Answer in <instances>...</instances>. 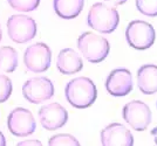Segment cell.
<instances>
[{
  "label": "cell",
  "instance_id": "25",
  "mask_svg": "<svg viewBox=\"0 0 157 146\" xmlns=\"http://www.w3.org/2000/svg\"><path fill=\"white\" fill-rule=\"evenodd\" d=\"M1 38H2V32H1V27H0V41H1Z\"/></svg>",
  "mask_w": 157,
  "mask_h": 146
},
{
  "label": "cell",
  "instance_id": "4",
  "mask_svg": "<svg viewBox=\"0 0 157 146\" xmlns=\"http://www.w3.org/2000/svg\"><path fill=\"white\" fill-rule=\"evenodd\" d=\"M128 45L137 50L149 49L156 39V32L149 22L143 20L130 21L125 29Z\"/></svg>",
  "mask_w": 157,
  "mask_h": 146
},
{
  "label": "cell",
  "instance_id": "9",
  "mask_svg": "<svg viewBox=\"0 0 157 146\" xmlns=\"http://www.w3.org/2000/svg\"><path fill=\"white\" fill-rule=\"evenodd\" d=\"M22 95L28 102L40 104L54 96V86L47 77H34L22 86Z\"/></svg>",
  "mask_w": 157,
  "mask_h": 146
},
{
  "label": "cell",
  "instance_id": "6",
  "mask_svg": "<svg viewBox=\"0 0 157 146\" xmlns=\"http://www.w3.org/2000/svg\"><path fill=\"white\" fill-rule=\"evenodd\" d=\"M122 117L135 131H144L151 123V110L142 100H131L123 106Z\"/></svg>",
  "mask_w": 157,
  "mask_h": 146
},
{
  "label": "cell",
  "instance_id": "22",
  "mask_svg": "<svg viewBox=\"0 0 157 146\" xmlns=\"http://www.w3.org/2000/svg\"><path fill=\"white\" fill-rule=\"evenodd\" d=\"M105 1L109 2V4L114 5V6H118V5H123V4H125L127 0H105Z\"/></svg>",
  "mask_w": 157,
  "mask_h": 146
},
{
  "label": "cell",
  "instance_id": "3",
  "mask_svg": "<svg viewBox=\"0 0 157 146\" xmlns=\"http://www.w3.org/2000/svg\"><path fill=\"white\" fill-rule=\"evenodd\" d=\"M78 48L88 62L100 63L107 59L110 45L103 36L92 32H86L78 39Z\"/></svg>",
  "mask_w": 157,
  "mask_h": 146
},
{
  "label": "cell",
  "instance_id": "13",
  "mask_svg": "<svg viewBox=\"0 0 157 146\" xmlns=\"http://www.w3.org/2000/svg\"><path fill=\"white\" fill-rule=\"evenodd\" d=\"M56 68L61 74L63 75H73L82 70L83 62L74 49L72 48H65L60 50L56 60Z\"/></svg>",
  "mask_w": 157,
  "mask_h": 146
},
{
  "label": "cell",
  "instance_id": "2",
  "mask_svg": "<svg viewBox=\"0 0 157 146\" xmlns=\"http://www.w3.org/2000/svg\"><path fill=\"white\" fill-rule=\"evenodd\" d=\"M120 15L116 8L102 2L94 4L87 15V25L100 33L110 34L118 26Z\"/></svg>",
  "mask_w": 157,
  "mask_h": 146
},
{
  "label": "cell",
  "instance_id": "8",
  "mask_svg": "<svg viewBox=\"0 0 157 146\" xmlns=\"http://www.w3.org/2000/svg\"><path fill=\"white\" fill-rule=\"evenodd\" d=\"M7 127L15 137H27L34 133L36 123L29 110L25 108H17L7 117Z\"/></svg>",
  "mask_w": 157,
  "mask_h": 146
},
{
  "label": "cell",
  "instance_id": "18",
  "mask_svg": "<svg viewBox=\"0 0 157 146\" xmlns=\"http://www.w3.org/2000/svg\"><path fill=\"white\" fill-rule=\"evenodd\" d=\"M138 12L147 16H157V0H136Z\"/></svg>",
  "mask_w": 157,
  "mask_h": 146
},
{
  "label": "cell",
  "instance_id": "19",
  "mask_svg": "<svg viewBox=\"0 0 157 146\" xmlns=\"http://www.w3.org/2000/svg\"><path fill=\"white\" fill-rule=\"evenodd\" d=\"M48 145L49 146H60V145H72V146H78L80 143L78 140L73 137L72 134H56L52 137L51 139L48 140Z\"/></svg>",
  "mask_w": 157,
  "mask_h": 146
},
{
  "label": "cell",
  "instance_id": "12",
  "mask_svg": "<svg viewBox=\"0 0 157 146\" xmlns=\"http://www.w3.org/2000/svg\"><path fill=\"white\" fill-rule=\"evenodd\" d=\"M101 143L103 146H132L134 137L124 125L120 123H111L101 131Z\"/></svg>",
  "mask_w": 157,
  "mask_h": 146
},
{
  "label": "cell",
  "instance_id": "10",
  "mask_svg": "<svg viewBox=\"0 0 157 146\" xmlns=\"http://www.w3.org/2000/svg\"><path fill=\"white\" fill-rule=\"evenodd\" d=\"M105 90L114 97L127 96L132 90V76L125 68L114 69L105 82Z\"/></svg>",
  "mask_w": 157,
  "mask_h": 146
},
{
  "label": "cell",
  "instance_id": "14",
  "mask_svg": "<svg viewBox=\"0 0 157 146\" xmlns=\"http://www.w3.org/2000/svg\"><path fill=\"white\" fill-rule=\"evenodd\" d=\"M137 86L144 95L157 93V66L144 64L138 69Z\"/></svg>",
  "mask_w": 157,
  "mask_h": 146
},
{
  "label": "cell",
  "instance_id": "11",
  "mask_svg": "<svg viewBox=\"0 0 157 146\" xmlns=\"http://www.w3.org/2000/svg\"><path fill=\"white\" fill-rule=\"evenodd\" d=\"M39 119L44 129L54 131L67 123L68 112L59 103H51L41 106L39 110Z\"/></svg>",
  "mask_w": 157,
  "mask_h": 146
},
{
  "label": "cell",
  "instance_id": "21",
  "mask_svg": "<svg viewBox=\"0 0 157 146\" xmlns=\"http://www.w3.org/2000/svg\"><path fill=\"white\" fill-rule=\"evenodd\" d=\"M26 145H42L41 144V141H39V140H25V141H21V143H19L18 144V146H26Z\"/></svg>",
  "mask_w": 157,
  "mask_h": 146
},
{
  "label": "cell",
  "instance_id": "20",
  "mask_svg": "<svg viewBox=\"0 0 157 146\" xmlns=\"http://www.w3.org/2000/svg\"><path fill=\"white\" fill-rule=\"evenodd\" d=\"M12 90H13L12 81L7 76L0 74V103L6 102L11 97Z\"/></svg>",
  "mask_w": 157,
  "mask_h": 146
},
{
  "label": "cell",
  "instance_id": "5",
  "mask_svg": "<svg viewBox=\"0 0 157 146\" xmlns=\"http://www.w3.org/2000/svg\"><path fill=\"white\" fill-rule=\"evenodd\" d=\"M36 22L28 15L17 14L7 20V31L10 39L17 43H26L36 35Z\"/></svg>",
  "mask_w": 157,
  "mask_h": 146
},
{
  "label": "cell",
  "instance_id": "16",
  "mask_svg": "<svg viewBox=\"0 0 157 146\" xmlns=\"http://www.w3.org/2000/svg\"><path fill=\"white\" fill-rule=\"evenodd\" d=\"M18 67V53L13 47L0 48V70L13 73Z\"/></svg>",
  "mask_w": 157,
  "mask_h": 146
},
{
  "label": "cell",
  "instance_id": "24",
  "mask_svg": "<svg viewBox=\"0 0 157 146\" xmlns=\"http://www.w3.org/2000/svg\"><path fill=\"white\" fill-rule=\"evenodd\" d=\"M151 134H152V137H154V139H155V144L157 145V126L155 129L151 130Z\"/></svg>",
  "mask_w": 157,
  "mask_h": 146
},
{
  "label": "cell",
  "instance_id": "23",
  "mask_svg": "<svg viewBox=\"0 0 157 146\" xmlns=\"http://www.w3.org/2000/svg\"><path fill=\"white\" fill-rule=\"evenodd\" d=\"M5 145H6V139H5L2 132L0 131V146H5Z\"/></svg>",
  "mask_w": 157,
  "mask_h": 146
},
{
  "label": "cell",
  "instance_id": "17",
  "mask_svg": "<svg viewBox=\"0 0 157 146\" xmlns=\"http://www.w3.org/2000/svg\"><path fill=\"white\" fill-rule=\"evenodd\" d=\"M10 6L19 12H32L36 9L40 0H7Z\"/></svg>",
  "mask_w": 157,
  "mask_h": 146
},
{
  "label": "cell",
  "instance_id": "15",
  "mask_svg": "<svg viewBox=\"0 0 157 146\" xmlns=\"http://www.w3.org/2000/svg\"><path fill=\"white\" fill-rule=\"evenodd\" d=\"M85 0H53L55 13L62 19H74L82 12Z\"/></svg>",
  "mask_w": 157,
  "mask_h": 146
},
{
  "label": "cell",
  "instance_id": "26",
  "mask_svg": "<svg viewBox=\"0 0 157 146\" xmlns=\"http://www.w3.org/2000/svg\"><path fill=\"white\" fill-rule=\"evenodd\" d=\"M156 106H157V103H156Z\"/></svg>",
  "mask_w": 157,
  "mask_h": 146
},
{
  "label": "cell",
  "instance_id": "7",
  "mask_svg": "<svg viewBox=\"0 0 157 146\" xmlns=\"http://www.w3.org/2000/svg\"><path fill=\"white\" fill-rule=\"evenodd\" d=\"M25 66L29 71L44 73L51 67L52 52L51 48L44 42H38L29 46L24 55Z\"/></svg>",
  "mask_w": 157,
  "mask_h": 146
},
{
  "label": "cell",
  "instance_id": "1",
  "mask_svg": "<svg viewBox=\"0 0 157 146\" xmlns=\"http://www.w3.org/2000/svg\"><path fill=\"white\" fill-rule=\"evenodd\" d=\"M67 102L76 109H86L94 104L98 97V89L90 78L78 77L66 84Z\"/></svg>",
  "mask_w": 157,
  "mask_h": 146
}]
</instances>
